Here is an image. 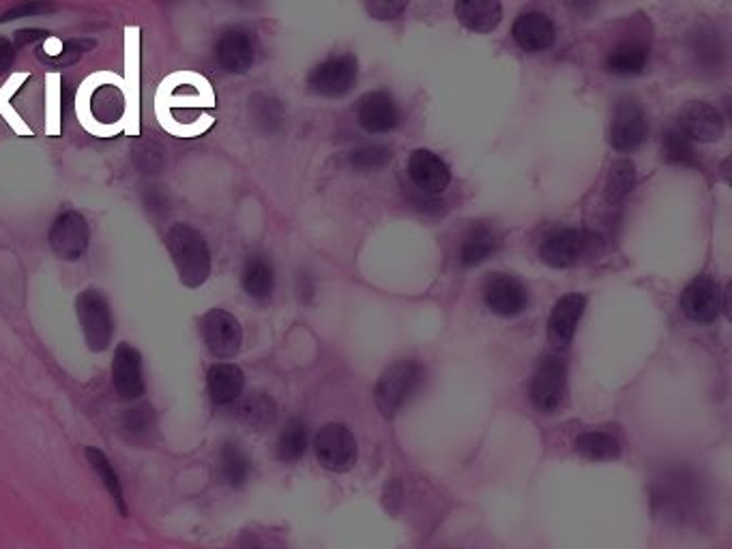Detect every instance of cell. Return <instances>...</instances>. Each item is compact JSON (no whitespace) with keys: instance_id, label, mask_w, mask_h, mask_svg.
I'll return each instance as SVG.
<instances>
[{"instance_id":"f546056e","label":"cell","mask_w":732,"mask_h":549,"mask_svg":"<svg viewBox=\"0 0 732 549\" xmlns=\"http://www.w3.org/2000/svg\"><path fill=\"white\" fill-rule=\"evenodd\" d=\"M307 451V425L301 419H290L277 436L275 454L279 461L292 463L305 456Z\"/></svg>"},{"instance_id":"d6986e66","label":"cell","mask_w":732,"mask_h":549,"mask_svg":"<svg viewBox=\"0 0 732 549\" xmlns=\"http://www.w3.org/2000/svg\"><path fill=\"white\" fill-rule=\"evenodd\" d=\"M584 307L586 298L582 294H567L554 305L548 322V340L554 348H565L571 344Z\"/></svg>"},{"instance_id":"484cf974","label":"cell","mask_w":732,"mask_h":549,"mask_svg":"<svg viewBox=\"0 0 732 549\" xmlns=\"http://www.w3.org/2000/svg\"><path fill=\"white\" fill-rule=\"evenodd\" d=\"M648 63V48L639 41H623L606 56V69L615 76H639Z\"/></svg>"},{"instance_id":"8992f818","label":"cell","mask_w":732,"mask_h":549,"mask_svg":"<svg viewBox=\"0 0 732 549\" xmlns=\"http://www.w3.org/2000/svg\"><path fill=\"white\" fill-rule=\"evenodd\" d=\"M314 449L320 465L331 472H346L357 461V441L340 423L325 425L314 441Z\"/></svg>"},{"instance_id":"ac0fdd59","label":"cell","mask_w":732,"mask_h":549,"mask_svg":"<svg viewBox=\"0 0 732 549\" xmlns=\"http://www.w3.org/2000/svg\"><path fill=\"white\" fill-rule=\"evenodd\" d=\"M114 76V72L110 69H99L94 72L91 76H87L83 80V85L78 87V92H76V118L80 123V127L92 136V138H116L105 125H101L99 116L94 114V103H92V97L99 92V89Z\"/></svg>"},{"instance_id":"603a6c76","label":"cell","mask_w":732,"mask_h":549,"mask_svg":"<svg viewBox=\"0 0 732 549\" xmlns=\"http://www.w3.org/2000/svg\"><path fill=\"white\" fill-rule=\"evenodd\" d=\"M456 15L464 28L485 35L498 28L503 20V7L501 0H458Z\"/></svg>"},{"instance_id":"5b68a950","label":"cell","mask_w":732,"mask_h":549,"mask_svg":"<svg viewBox=\"0 0 732 549\" xmlns=\"http://www.w3.org/2000/svg\"><path fill=\"white\" fill-rule=\"evenodd\" d=\"M600 243L602 239L595 232L582 228L556 230L544 239L540 258L552 269H567L591 256Z\"/></svg>"},{"instance_id":"cb8c5ba5","label":"cell","mask_w":732,"mask_h":549,"mask_svg":"<svg viewBox=\"0 0 732 549\" xmlns=\"http://www.w3.org/2000/svg\"><path fill=\"white\" fill-rule=\"evenodd\" d=\"M217 472H219V478L228 487L241 489V487L248 485V481L252 476V459H250V456L245 454V449L239 443L228 441L219 449Z\"/></svg>"},{"instance_id":"5bb4252c","label":"cell","mask_w":732,"mask_h":549,"mask_svg":"<svg viewBox=\"0 0 732 549\" xmlns=\"http://www.w3.org/2000/svg\"><path fill=\"white\" fill-rule=\"evenodd\" d=\"M679 129L690 140L718 142L724 136V118L711 103L692 101L679 114Z\"/></svg>"},{"instance_id":"83f0119b","label":"cell","mask_w":732,"mask_h":549,"mask_svg":"<svg viewBox=\"0 0 732 549\" xmlns=\"http://www.w3.org/2000/svg\"><path fill=\"white\" fill-rule=\"evenodd\" d=\"M498 250V239L494 234V230H490L488 226H475L462 243L459 250V260L464 267H477L481 263H485L490 256H494V252Z\"/></svg>"},{"instance_id":"f1b7e54d","label":"cell","mask_w":732,"mask_h":549,"mask_svg":"<svg viewBox=\"0 0 732 549\" xmlns=\"http://www.w3.org/2000/svg\"><path fill=\"white\" fill-rule=\"evenodd\" d=\"M30 78V72H15L7 78V82L0 87V116L7 120V125L17 133L20 138H33L35 131L26 125V120L20 116V112L13 110L11 97L22 89V85Z\"/></svg>"},{"instance_id":"836d02e7","label":"cell","mask_w":732,"mask_h":549,"mask_svg":"<svg viewBox=\"0 0 732 549\" xmlns=\"http://www.w3.org/2000/svg\"><path fill=\"white\" fill-rule=\"evenodd\" d=\"M61 74H46V136L61 138Z\"/></svg>"},{"instance_id":"2e32d148","label":"cell","mask_w":732,"mask_h":549,"mask_svg":"<svg viewBox=\"0 0 732 549\" xmlns=\"http://www.w3.org/2000/svg\"><path fill=\"white\" fill-rule=\"evenodd\" d=\"M80 322L85 331V342L92 353H103L108 350L112 342V318L108 311V303L97 296V294H87L80 301Z\"/></svg>"},{"instance_id":"ffe728a7","label":"cell","mask_w":732,"mask_h":549,"mask_svg":"<svg viewBox=\"0 0 732 549\" xmlns=\"http://www.w3.org/2000/svg\"><path fill=\"white\" fill-rule=\"evenodd\" d=\"M357 118L369 133H389L400 123V110L391 94L382 91L367 92L359 101Z\"/></svg>"},{"instance_id":"4fadbf2b","label":"cell","mask_w":732,"mask_h":549,"mask_svg":"<svg viewBox=\"0 0 732 549\" xmlns=\"http://www.w3.org/2000/svg\"><path fill=\"white\" fill-rule=\"evenodd\" d=\"M565 363L558 357H546L538 366L531 384V399L542 414H550L560 406L565 395Z\"/></svg>"},{"instance_id":"d590c367","label":"cell","mask_w":732,"mask_h":549,"mask_svg":"<svg viewBox=\"0 0 732 549\" xmlns=\"http://www.w3.org/2000/svg\"><path fill=\"white\" fill-rule=\"evenodd\" d=\"M245 288L252 296L256 298H265L272 294L274 288V273L272 267L263 260H254L248 271H245Z\"/></svg>"},{"instance_id":"4dcf8cb0","label":"cell","mask_w":732,"mask_h":549,"mask_svg":"<svg viewBox=\"0 0 732 549\" xmlns=\"http://www.w3.org/2000/svg\"><path fill=\"white\" fill-rule=\"evenodd\" d=\"M576 451L582 458L593 459V461H608V459H617L621 456L619 441L610 434H604V432L582 434L576 441Z\"/></svg>"},{"instance_id":"e575fe53","label":"cell","mask_w":732,"mask_h":549,"mask_svg":"<svg viewBox=\"0 0 732 549\" xmlns=\"http://www.w3.org/2000/svg\"><path fill=\"white\" fill-rule=\"evenodd\" d=\"M391 157H393L391 149H387L382 144H366V146L355 149L349 155V162L359 173H374V170L384 168L391 162Z\"/></svg>"},{"instance_id":"74e56055","label":"cell","mask_w":732,"mask_h":549,"mask_svg":"<svg viewBox=\"0 0 732 549\" xmlns=\"http://www.w3.org/2000/svg\"><path fill=\"white\" fill-rule=\"evenodd\" d=\"M696 54H698V59L705 63H716L720 56H722V48H720V43H718V37L714 39V37H698V41H696Z\"/></svg>"},{"instance_id":"7402d4cb","label":"cell","mask_w":732,"mask_h":549,"mask_svg":"<svg viewBox=\"0 0 732 549\" xmlns=\"http://www.w3.org/2000/svg\"><path fill=\"white\" fill-rule=\"evenodd\" d=\"M235 417L239 423H243L250 430L265 432L269 430L277 419V404L269 393L254 391L250 395H241L235 404Z\"/></svg>"},{"instance_id":"52a82bcc","label":"cell","mask_w":732,"mask_h":549,"mask_svg":"<svg viewBox=\"0 0 732 549\" xmlns=\"http://www.w3.org/2000/svg\"><path fill=\"white\" fill-rule=\"evenodd\" d=\"M112 384L121 399L140 401L147 393L144 361L138 348L131 344H121L112 357Z\"/></svg>"},{"instance_id":"8fae6325","label":"cell","mask_w":732,"mask_h":549,"mask_svg":"<svg viewBox=\"0 0 732 549\" xmlns=\"http://www.w3.org/2000/svg\"><path fill=\"white\" fill-rule=\"evenodd\" d=\"M483 298L488 309L503 318H514L522 314L529 305V292L525 283L512 274L501 273L490 277L483 288Z\"/></svg>"},{"instance_id":"8d00e7d4","label":"cell","mask_w":732,"mask_h":549,"mask_svg":"<svg viewBox=\"0 0 732 549\" xmlns=\"http://www.w3.org/2000/svg\"><path fill=\"white\" fill-rule=\"evenodd\" d=\"M411 0H366L367 13L374 20H395Z\"/></svg>"},{"instance_id":"30bf717a","label":"cell","mask_w":732,"mask_h":549,"mask_svg":"<svg viewBox=\"0 0 732 549\" xmlns=\"http://www.w3.org/2000/svg\"><path fill=\"white\" fill-rule=\"evenodd\" d=\"M202 337L209 353L222 361L235 359L243 344V331L239 322L224 311H213L204 318Z\"/></svg>"},{"instance_id":"3957f363","label":"cell","mask_w":732,"mask_h":549,"mask_svg":"<svg viewBox=\"0 0 732 549\" xmlns=\"http://www.w3.org/2000/svg\"><path fill=\"white\" fill-rule=\"evenodd\" d=\"M426 369L417 361L404 359L387 367L376 384V406L384 417H393L421 386Z\"/></svg>"},{"instance_id":"1f68e13d","label":"cell","mask_w":732,"mask_h":549,"mask_svg":"<svg viewBox=\"0 0 732 549\" xmlns=\"http://www.w3.org/2000/svg\"><path fill=\"white\" fill-rule=\"evenodd\" d=\"M636 184V168L630 159H619L613 164L606 181V200L610 204L623 202Z\"/></svg>"},{"instance_id":"9c48e42d","label":"cell","mask_w":732,"mask_h":549,"mask_svg":"<svg viewBox=\"0 0 732 549\" xmlns=\"http://www.w3.org/2000/svg\"><path fill=\"white\" fill-rule=\"evenodd\" d=\"M357 76H359L357 59L351 54H340L327 59L314 69L310 87L325 97H342L355 87Z\"/></svg>"},{"instance_id":"7c38bea8","label":"cell","mask_w":732,"mask_h":549,"mask_svg":"<svg viewBox=\"0 0 732 549\" xmlns=\"http://www.w3.org/2000/svg\"><path fill=\"white\" fill-rule=\"evenodd\" d=\"M681 309L694 322H714L722 309V292L716 279L696 277L681 294Z\"/></svg>"},{"instance_id":"f35d334b","label":"cell","mask_w":732,"mask_h":549,"mask_svg":"<svg viewBox=\"0 0 732 549\" xmlns=\"http://www.w3.org/2000/svg\"><path fill=\"white\" fill-rule=\"evenodd\" d=\"M565 2H567V7H569L573 13H578V15L591 13V11L595 9V4H597V0H565Z\"/></svg>"},{"instance_id":"6da1fadb","label":"cell","mask_w":732,"mask_h":549,"mask_svg":"<svg viewBox=\"0 0 732 549\" xmlns=\"http://www.w3.org/2000/svg\"><path fill=\"white\" fill-rule=\"evenodd\" d=\"M155 116L157 123L166 120L175 110H211L215 107L213 85L198 72L179 69L168 74L155 92Z\"/></svg>"},{"instance_id":"4316f807","label":"cell","mask_w":732,"mask_h":549,"mask_svg":"<svg viewBox=\"0 0 732 549\" xmlns=\"http://www.w3.org/2000/svg\"><path fill=\"white\" fill-rule=\"evenodd\" d=\"M87 459H89L92 472L99 476L103 489L110 494L112 502L116 505L118 513L123 518H127L129 511H127V500H125V491H123V481H121L118 472L114 470L110 458L103 451H99L97 447H87Z\"/></svg>"},{"instance_id":"277c9868","label":"cell","mask_w":732,"mask_h":549,"mask_svg":"<svg viewBox=\"0 0 732 549\" xmlns=\"http://www.w3.org/2000/svg\"><path fill=\"white\" fill-rule=\"evenodd\" d=\"M653 505L672 518H692L701 505V487L683 470L666 472L653 485Z\"/></svg>"},{"instance_id":"44dd1931","label":"cell","mask_w":732,"mask_h":549,"mask_svg":"<svg viewBox=\"0 0 732 549\" xmlns=\"http://www.w3.org/2000/svg\"><path fill=\"white\" fill-rule=\"evenodd\" d=\"M514 39L525 52H546L556 39V28L540 11L522 13L514 24Z\"/></svg>"},{"instance_id":"d4e9b609","label":"cell","mask_w":732,"mask_h":549,"mask_svg":"<svg viewBox=\"0 0 732 549\" xmlns=\"http://www.w3.org/2000/svg\"><path fill=\"white\" fill-rule=\"evenodd\" d=\"M118 427H121V432L127 441L142 445V443L151 441V436L157 430V412L151 404L138 401L121 414Z\"/></svg>"},{"instance_id":"ba28073f","label":"cell","mask_w":732,"mask_h":549,"mask_svg":"<svg viewBox=\"0 0 732 549\" xmlns=\"http://www.w3.org/2000/svg\"><path fill=\"white\" fill-rule=\"evenodd\" d=\"M648 133L646 116L641 105L632 99H623L617 103L613 123H610V144L621 153L636 151L644 144Z\"/></svg>"},{"instance_id":"9a60e30c","label":"cell","mask_w":732,"mask_h":549,"mask_svg":"<svg viewBox=\"0 0 732 549\" xmlns=\"http://www.w3.org/2000/svg\"><path fill=\"white\" fill-rule=\"evenodd\" d=\"M408 175H411V181L417 187V191L430 193V195L443 193L452 181V173L447 164L437 153L426 151V149H419L411 155Z\"/></svg>"},{"instance_id":"7a4b0ae2","label":"cell","mask_w":732,"mask_h":549,"mask_svg":"<svg viewBox=\"0 0 732 549\" xmlns=\"http://www.w3.org/2000/svg\"><path fill=\"white\" fill-rule=\"evenodd\" d=\"M140 48H142V30L140 26L123 28V136L136 138L142 131L140 123Z\"/></svg>"},{"instance_id":"d6a6232c","label":"cell","mask_w":732,"mask_h":549,"mask_svg":"<svg viewBox=\"0 0 732 549\" xmlns=\"http://www.w3.org/2000/svg\"><path fill=\"white\" fill-rule=\"evenodd\" d=\"M661 155L674 166H696V151L692 140L681 129H668L661 140Z\"/></svg>"},{"instance_id":"e0dca14e","label":"cell","mask_w":732,"mask_h":549,"mask_svg":"<svg viewBox=\"0 0 732 549\" xmlns=\"http://www.w3.org/2000/svg\"><path fill=\"white\" fill-rule=\"evenodd\" d=\"M245 391L243 369L228 361H219L206 371V395L213 406L228 408L239 401Z\"/></svg>"}]
</instances>
